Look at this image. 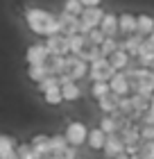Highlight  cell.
Here are the masks:
<instances>
[{
  "label": "cell",
  "instance_id": "obj_35",
  "mask_svg": "<svg viewBox=\"0 0 154 159\" xmlns=\"http://www.w3.org/2000/svg\"><path fill=\"white\" fill-rule=\"evenodd\" d=\"M141 123H150V125H154V109H147V111H145Z\"/></svg>",
  "mask_w": 154,
  "mask_h": 159
},
{
  "label": "cell",
  "instance_id": "obj_28",
  "mask_svg": "<svg viewBox=\"0 0 154 159\" xmlns=\"http://www.w3.org/2000/svg\"><path fill=\"white\" fill-rule=\"evenodd\" d=\"M59 84V75H55V73H50L48 77H43L41 82H39V91L43 93V91H48V89H52V86H57Z\"/></svg>",
  "mask_w": 154,
  "mask_h": 159
},
{
  "label": "cell",
  "instance_id": "obj_12",
  "mask_svg": "<svg viewBox=\"0 0 154 159\" xmlns=\"http://www.w3.org/2000/svg\"><path fill=\"white\" fill-rule=\"evenodd\" d=\"M32 146L36 150V157H52V148H50V136L36 134L32 139Z\"/></svg>",
  "mask_w": 154,
  "mask_h": 159
},
{
  "label": "cell",
  "instance_id": "obj_39",
  "mask_svg": "<svg viewBox=\"0 0 154 159\" xmlns=\"http://www.w3.org/2000/svg\"><path fill=\"white\" fill-rule=\"evenodd\" d=\"M150 68H152V70H154V64H152V66H150Z\"/></svg>",
  "mask_w": 154,
  "mask_h": 159
},
{
  "label": "cell",
  "instance_id": "obj_14",
  "mask_svg": "<svg viewBox=\"0 0 154 159\" xmlns=\"http://www.w3.org/2000/svg\"><path fill=\"white\" fill-rule=\"evenodd\" d=\"M107 132L102 127H98V129H89V146L93 148V150H104V143H107Z\"/></svg>",
  "mask_w": 154,
  "mask_h": 159
},
{
  "label": "cell",
  "instance_id": "obj_1",
  "mask_svg": "<svg viewBox=\"0 0 154 159\" xmlns=\"http://www.w3.org/2000/svg\"><path fill=\"white\" fill-rule=\"evenodd\" d=\"M25 20H27V25H30V30L34 34H41V37H50V34L61 32L59 18L52 16V14H48V11H43V9H27Z\"/></svg>",
  "mask_w": 154,
  "mask_h": 159
},
{
  "label": "cell",
  "instance_id": "obj_17",
  "mask_svg": "<svg viewBox=\"0 0 154 159\" xmlns=\"http://www.w3.org/2000/svg\"><path fill=\"white\" fill-rule=\"evenodd\" d=\"M50 148H52V157L57 159H64V152L66 148H68V139H66V134H57V136H50Z\"/></svg>",
  "mask_w": 154,
  "mask_h": 159
},
{
  "label": "cell",
  "instance_id": "obj_15",
  "mask_svg": "<svg viewBox=\"0 0 154 159\" xmlns=\"http://www.w3.org/2000/svg\"><path fill=\"white\" fill-rule=\"evenodd\" d=\"M138 59H141V66H152L154 64V43L145 37L141 50H138Z\"/></svg>",
  "mask_w": 154,
  "mask_h": 159
},
{
  "label": "cell",
  "instance_id": "obj_5",
  "mask_svg": "<svg viewBox=\"0 0 154 159\" xmlns=\"http://www.w3.org/2000/svg\"><path fill=\"white\" fill-rule=\"evenodd\" d=\"M66 73H68V75L77 82V80H82L86 73H89V61L82 59L79 55H73V52H70V55H68V68H66Z\"/></svg>",
  "mask_w": 154,
  "mask_h": 159
},
{
  "label": "cell",
  "instance_id": "obj_13",
  "mask_svg": "<svg viewBox=\"0 0 154 159\" xmlns=\"http://www.w3.org/2000/svg\"><path fill=\"white\" fill-rule=\"evenodd\" d=\"M46 64H48L50 73L61 75V73H66V68H68V55H50V59Z\"/></svg>",
  "mask_w": 154,
  "mask_h": 159
},
{
  "label": "cell",
  "instance_id": "obj_24",
  "mask_svg": "<svg viewBox=\"0 0 154 159\" xmlns=\"http://www.w3.org/2000/svg\"><path fill=\"white\" fill-rule=\"evenodd\" d=\"M100 127L104 129L107 134H111V132H120V120L116 118L113 114H107V116L100 120Z\"/></svg>",
  "mask_w": 154,
  "mask_h": 159
},
{
  "label": "cell",
  "instance_id": "obj_6",
  "mask_svg": "<svg viewBox=\"0 0 154 159\" xmlns=\"http://www.w3.org/2000/svg\"><path fill=\"white\" fill-rule=\"evenodd\" d=\"M66 139H68V143H73V146H82V143L89 139V129L79 120L68 123V127H66Z\"/></svg>",
  "mask_w": 154,
  "mask_h": 159
},
{
  "label": "cell",
  "instance_id": "obj_11",
  "mask_svg": "<svg viewBox=\"0 0 154 159\" xmlns=\"http://www.w3.org/2000/svg\"><path fill=\"white\" fill-rule=\"evenodd\" d=\"M100 30L107 34V37H116V34L120 32V25H118V16L116 14H104L102 16V23H100Z\"/></svg>",
  "mask_w": 154,
  "mask_h": 159
},
{
  "label": "cell",
  "instance_id": "obj_4",
  "mask_svg": "<svg viewBox=\"0 0 154 159\" xmlns=\"http://www.w3.org/2000/svg\"><path fill=\"white\" fill-rule=\"evenodd\" d=\"M46 46L50 50V55H70V43H68V37H66L64 32L50 34Z\"/></svg>",
  "mask_w": 154,
  "mask_h": 159
},
{
  "label": "cell",
  "instance_id": "obj_23",
  "mask_svg": "<svg viewBox=\"0 0 154 159\" xmlns=\"http://www.w3.org/2000/svg\"><path fill=\"white\" fill-rule=\"evenodd\" d=\"M136 23H138V32L145 34V37H150L152 30H154V18L147 16V14H141V16H136Z\"/></svg>",
  "mask_w": 154,
  "mask_h": 159
},
{
  "label": "cell",
  "instance_id": "obj_26",
  "mask_svg": "<svg viewBox=\"0 0 154 159\" xmlns=\"http://www.w3.org/2000/svg\"><path fill=\"white\" fill-rule=\"evenodd\" d=\"M111 91V84H109V80H95V84H93V89H91V93H93V98H102V96H107V93Z\"/></svg>",
  "mask_w": 154,
  "mask_h": 159
},
{
  "label": "cell",
  "instance_id": "obj_21",
  "mask_svg": "<svg viewBox=\"0 0 154 159\" xmlns=\"http://www.w3.org/2000/svg\"><path fill=\"white\" fill-rule=\"evenodd\" d=\"M109 59H111V64H113L116 70H125V68L129 66V52H127V50H122V48H118L111 57H109Z\"/></svg>",
  "mask_w": 154,
  "mask_h": 159
},
{
  "label": "cell",
  "instance_id": "obj_37",
  "mask_svg": "<svg viewBox=\"0 0 154 159\" xmlns=\"http://www.w3.org/2000/svg\"><path fill=\"white\" fill-rule=\"evenodd\" d=\"M150 109H154V96L150 98Z\"/></svg>",
  "mask_w": 154,
  "mask_h": 159
},
{
  "label": "cell",
  "instance_id": "obj_9",
  "mask_svg": "<svg viewBox=\"0 0 154 159\" xmlns=\"http://www.w3.org/2000/svg\"><path fill=\"white\" fill-rule=\"evenodd\" d=\"M102 16H104V11L100 9V5L98 7H84V11L79 14V18H82V23L86 27H100Z\"/></svg>",
  "mask_w": 154,
  "mask_h": 159
},
{
  "label": "cell",
  "instance_id": "obj_16",
  "mask_svg": "<svg viewBox=\"0 0 154 159\" xmlns=\"http://www.w3.org/2000/svg\"><path fill=\"white\" fill-rule=\"evenodd\" d=\"M118 25H120V32L125 34V37L138 32V23H136L134 14H122V16H118Z\"/></svg>",
  "mask_w": 154,
  "mask_h": 159
},
{
  "label": "cell",
  "instance_id": "obj_7",
  "mask_svg": "<svg viewBox=\"0 0 154 159\" xmlns=\"http://www.w3.org/2000/svg\"><path fill=\"white\" fill-rule=\"evenodd\" d=\"M25 59H27V64H46L50 59V50L46 43H34V46L27 48Z\"/></svg>",
  "mask_w": 154,
  "mask_h": 159
},
{
  "label": "cell",
  "instance_id": "obj_25",
  "mask_svg": "<svg viewBox=\"0 0 154 159\" xmlns=\"http://www.w3.org/2000/svg\"><path fill=\"white\" fill-rule=\"evenodd\" d=\"M43 98H46V102H48V105H59L61 100H64V93H61V84H57V86H52V89L43 91Z\"/></svg>",
  "mask_w": 154,
  "mask_h": 159
},
{
  "label": "cell",
  "instance_id": "obj_33",
  "mask_svg": "<svg viewBox=\"0 0 154 159\" xmlns=\"http://www.w3.org/2000/svg\"><path fill=\"white\" fill-rule=\"evenodd\" d=\"M118 109L122 111V114H129L134 111V102H131V98H127V96H120V100H118Z\"/></svg>",
  "mask_w": 154,
  "mask_h": 159
},
{
  "label": "cell",
  "instance_id": "obj_36",
  "mask_svg": "<svg viewBox=\"0 0 154 159\" xmlns=\"http://www.w3.org/2000/svg\"><path fill=\"white\" fill-rule=\"evenodd\" d=\"M82 2H84V7H98L102 0H82Z\"/></svg>",
  "mask_w": 154,
  "mask_h": 159
},
{
  "label": "cell",
  "instance_id": "obj_30",
  "mask_svg": "<svg viewBox=\"0 0 154 159\" xmlns=\"http://www.w3.org/2000/svg\"><path fill=\"white\" fill-rule=\"evenodd\" d=\"M64 9L70 11V14H75V16H79V14L84 11V2H82V0H66V2H64Z\"/></svg>",
  "mask_w": 154,
  "mask_h": 159
},
{
  "label": "cell",
  "instance_id": "obj_32",
  "mask_svg": "<svg viewBox=\"0 0 154 159\" xmlns=\"http://www.w3.org/2000/svg\"><path fill=\"white\" fill-rule=\"evenodd\" d=\"M138 157L154 159V139L152 141H141V152H138Z\"/></svg>",
  "mask_w": 154,
  "mask_h": 159
},
{
  "label": "cell",
  "instance_id": "obj_31",
  "mask_svg": "<svg viewBox=\"0 0 154 159\" xmlns=\"http://www.w3.org/2000/svg\"><path fill=\"white\" fill-rule=\"evenodd\" d=\"M16 152H18V157H23V159H36V150H34L32 143H23V146H18Z\"/></svg>",
  "mask_w": 154,
  "mask_h": 159
},
{
  "label": "cell",
  "instance_id": "obj_38",
  "mask_svg": "<svg viewBox=\"0 0 154 159\" xmlns=\"http://www.w3.org/2000/svg\"><path fill=\"white\" fill-rule=\"evenodd\" d=\"M147 39H150V41L154 43V30H152V34H150V37H147Z\"/></svg>",
  "mask_w": 154,
  "mask_h": 159
},
{
  "label": "cell",
  "instance_id": "obj_27",
  "mask_svg": "<svg viewBox=\"0 0 154 159\" xmlns=\"http://www.w3.org/2000/svg\"><path fill=\"white\" fill-rule=\"evenodd\" d=\"M100 48H102V55H104V57H111L116 50H118V41H116L113 37H107L104 41L100 43Z\"/></svg>",
  "mask_w": 154,
  "mask_h": 159
},
{
  "label": "cell",
  "instance_id": "obj_20",
  "mask_svg": "<svg viewBox=\"0 0 154 159\" xmlns=\"http://www.w3.org/2000/svg\"><path fill=\"white\" fill-rule=\"evenodd\" d=\"M0 157H2V159L18 157L16 146H14V139H9V136H5V134H0Z\"/></svg>",
  "mask_w": 154,
  "mask_h": 159
},
{
  "label": "cell",
  "instance_id": "obj_19",
  "mask_svg": "<svg viewBox=\"0 0 154 159\" xmlns=\"http://www.w3.org/2000/svg\"><path fill=\"white\" fill-rule=\"evenodd\" d=\"M50 75V68H48V64H30V68H27V77L32 80V82L39 84L43 77H48Z\"/></svg>",
  "mask_w": 154,
  "mask_h": 159
},
{
  "label": "cell",
  "instance_id": "obj_34",
  "mask_svg": "<svg viewBox=\"0 0 154 159\" xmlns=\"http://www.w3.org/2000/svg\"><path fill=\"white\" fill-rule=\"evenodd\" d=\"M141 139H145V141L154 139V125H150V123H141Z\"/></svg>",
  "mask_w": 154,
  "mask_h": 159
},
{
  "label": "cell",
  "instance_id": "obj_8",
  "mask_svg": "<svg viewBox=\"0 0 154 159\" xmlns=\"http://www.w3.org/2000/svg\"><path fill=\"white\" fill-rule=\"evenodd\" d=\"M109 84H111V91L113 93H118V96H127V93L131 91V86H129V77L125 70H116L113 77L109 80Z\"/></svg>",
  "mask_w": 154,
  "mask_h": 159
},
{
  "label": "cell",
  "instance_id": "obj_18",
  "mask_svg": "<svg viewBox=\"0 0 154 159\" xmlns=\"http://www.w3.org/2000/svg\"><path fill=\"white\" fill-rule=\"evenodd\" d=\"M118 100H120L118 93L109 91L107 96H102V98H100V109L104 111V114H113L116 109H118Z\"/></svg>",
  "mask_w": 154,
  "mask_h": 159
},
{
  "label": "cell",
  "instance_id": "obj_3",
  "mask_svg": "<svg viewBox=\"0 0 154 159\" xmlns=\"http://www.w3.org/2000/svg\"><path fill=\"white\" fill-rule=\"evenodd\" d=\"M104 155H107V157H129V155H127V146H125L122 136H120L118 132H111V134L107 136Z\"/></svg>",
  "mask_w": 154,
  "mask_h": 159
},
{
  "label": "cell",
  "instance_id": "obj_29",
  "mask_svg": "<svg viewBox=\"0 0 154 159\" xmlns=\"http://www.w3.org/2000/svg\"><path fill=\"white\" fill-rule=\"evenodd\" d=\"M86 39H89V43H95V46H100V43L107 39V34L102 32L100 27H91L89 34H86Z\"/></svg>",
  "mask_w": 154,
  "mask_h": 159
},
{
  "label": "cell",
  "instance_id": "obj_2",
  "mask_svg": "<svg viewBox=\"0 0 154 159\" xmlns=\"http://www.w3.org/2000/svg\"><path fill=\"white\" fill-rule=\"evenodd\" d=\"M116 73V68H113V64L109 57H100V59H95L89 64V75L91 80L95 82V80H111Z\"/></svg>",
  "mask_w": 154,
  "mask_h": 159
},
{
  "label": "cell",
  "instance_id": "obj_22",
  "mask_svg": "<svg viewBox=\"0 0 154 159\" xmlns=\"http://www.w3.org/2000/svg\"><path fill=\"white\" fill-rule=\"evenodd\" d=\"M61 93H64V100H68V102H73V100H77L79 96H82V91H79V86L75 84V80L61 84Z\"/></svg>",
  "mask_w": 154,
  "mask_h": 159
},
{
  "label": "cell",
  "instance_id": "obj_10",
  "mask_svg": "<svg viewBox=\"0 0 154 159\" xmlns=\"http://www.w3.org/2000/svg\"><path fill=\"white\" fill-rule=\"evenodd\" d=\"M143 41H145V34L134 32V34H127V37H125V41L118 43V48H122V50H127L129 55H136V57H138V50H141Z\"/></svg>",
  "mask_w": 154,
  "mask_h": 159
}]
</instances>
